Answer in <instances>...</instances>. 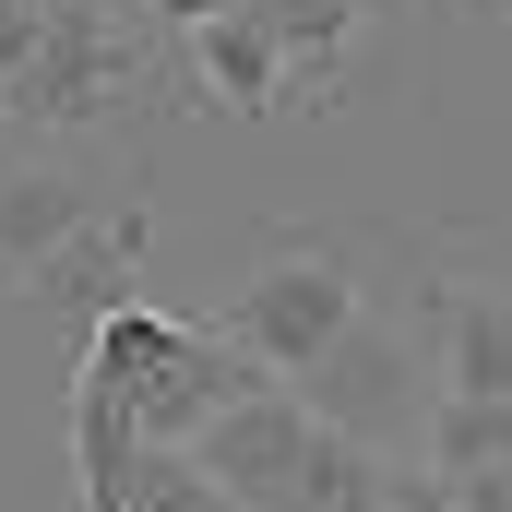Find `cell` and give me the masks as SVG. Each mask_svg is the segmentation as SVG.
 Returning <instances> with one entry per match:
<instances>
[{
  "label": "cell",
  "instance_id": "cell-7",
  "mask_svg": "<svg viewBox=\"0 0 512 512\" xmlns=\"http://www.w3.org/2000/svg\"><path fill=\"white\" fill-rule=\"evenodd\" d=\"M382 512H477V501H465L453 477H429V465H405V477H393V501H382Z\"/></svg>",
  "mask_w": 512,
  "mask_h": 512
},
{
  "label": "cell",
  "instance_id": "cell-2",
  "mask_svg": "<svg viewBox=\"0 0 512 512\" xmlns=\"http://www.w3.org/2000/svg\"><path fill=\"white\" fill-rule=\"evenodd\" d=\"M215 322L251 346L274 382H322L358 334H370V274L346 239H310V227H286V239H262L251 274L215 298Z\"/></svg>",
  "mask_w": 512,
  "mask_h": 512
},
{
  "label": "cell",
  "instance_id": "cell-1",
  "mask_svg": "<svg viewBox=\"0 0 512 512\" xmlns=\"http://www.w3.org/2000/svg\"><path fill=\"white\" fill-rule=\"evenodd\" d=\"M84 382H108L143 417V441H203L227 405L251 382H274L251 346L227 334V322H179V310H155V298H120V310H96V334H84Z\"/></svg>",
  "mask_w": 512,
  "mask_h": 512
},
{
  "label": "cell",
  "instance_id": "cell-5",
  "mask_svg": "<svg viewBox=\"0 0 512 512\" xmlns=\"http://www.w3.org/2000/svg\"><path fill=\"white\" fill-rule=\"evenodd\" d=\"M96 215H108V191H84L72 167H12L0 179V286H36Z\"/></svg>",
  "mask_w": 512,
  "mask_h": 512
},
{
  "label": "cell",
  "instance_id": "cell-4",
  "mask_svg": "<svg viewBox=\"0 0 512 512\" xmlns=\"http://www.w3.org/2000/svg\"><path fill=\"white\" fill-rule=\"evenodd\" d=\"M417 346L429 382L465 405H512V274H441L417 298Z\"/></svg>",
  "mask_w": 512,
  "mask_h": 512
},
{
  "label": "cell",
  "instance_id": "cell-3",
  "mask_svg": "<svg viewBox=\"0 0 512 512\" xmlns=\"http://www.w3.org/2000/svg\"><path fill=\"white\" fill-rule=\"evenodd\" d=\"M167 84H179L191 108L274 120V108H298V48H286V24L251 0V12H215V24L179 36V48H167Z\"/></svg>",
  "mask_w": 512,
  "mask_h": 512
},
{
  "label": "cell",
  "instance_id": "cell-6",
  "mask_svg": "<svg viewBox=\"0 0 512 512\" xmlns=\"http://www.w3.org/2000/svg\"><path fill=\"white\" fill-rule=\"evenodd\" d=\"M274 24H286V48H298V108H334L346 84H358V48L382 36L393 0H262Z\"/></svg>",
  "mask_w": 512,
  "mask_h": 512
}]
</instances>
